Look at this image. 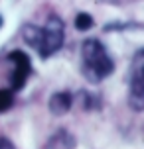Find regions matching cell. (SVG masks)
<instances>
[{
	"mask_svg": "<svg viewBox=\"0 0 144 149\" xmlns=\"http://www.w3.org/2000/svg\"><path fill=\"white\" fill-rule=\"evenodd\" d=\"M22 37L32 49H36V53L42 59H46L61 49L63 37H65V26L61 18L49 16L44 26H32V24L24 26Z\"/></svg>",
	"mask_w": 144,
	"mask_h": 149,
	"instance_id": "cell-1",
	"label": "cell"
},
{
	"mask_svg": "<svg viewBox=\"0 0 144 149\" xmlns=\"http://www.w3.org/2000/svg\"><path fill=\"white\" fill-rule=\"evenodd\" d=\"M81 71L85 79L93 84L105 81L107 77L114 73V61L111 59L105 45L95 37H89L83 41L81 47Z\"/></svg>",
	"mask_w": 144,
	"mask_h": 149,
	"instance_id": "cell-2",
	"label": "cell"
},
{
	"mask_svg": "<svg viewBox=\"0 0 144 149\" xmlns=\"http://www.w3.org/2000/svg\"><path fill=\"white\" fill-rule=\"evenodd\" d=\"M130 88V102H142L144 100V49H138L132 57L126 77Z\"/></svg>",
	"mask_w": 144,
	"mask_h": 149,
	"instance_id": "cell-3",
	"label": "cell"
},
{
	"mask_svg": "<svg viewBox=\"0 0 144 149\" xmlns=\"http://www.w3.org/2000/svg\"><path fill=\"white\" fill-rule=\"evenodd\" d=\"M8 59L14 63V73H12V79H10V90L18 92V90L24 88V84H26V81H28V77L32 73V61L20 49L12 51L8 55Z\"/></svg>",
	"mask_w": 144,
	"mask_h": 149,
	"instance_id": "cell-4",
	"label": "cell"
},
{
	"mask_svg": "<svg viewBox=\"0 0 144 149\" xmlns=\"http://www.w3.org/2000/svg\"><path fill=\"white\" fill-rule=\"evenodd\" d=\"M75 147H77V137L65 127L55 130L53 135L44 145V149H75Z\"/></svg>",
	"mask_w": 144,
	"mask_h": 149,
	"instance_id": "cell-5",
	"label": "cell"
},
{
	"mask_svg": "<svg viewBox=\"0 0 144 149\" xmlns=\"http://www.w3.org/2000/svg\"><path fill=\"white\" fill-rule=\"evenodd\" d=\"M71 106H73V96H71V92H65V90L52 94L49 102H47V108L53 116H65L71 110Z\"/></svg>",
	"mask_w": 144,
	"mask_h": 149,
	"instance_id": "cell-6",
	"label": "cell"
},
{
	"mask_svg": "<svg viewBox=\"0 0 144 149\" xmlns=\"http://www.w3.org/2000/svg\"><path fill=\"white\" fill-rule=\"evenodd\" d=\"M93 16H89L87 12H79V14L75 16V28L79 31H87L93 28Z\"/></svg>",
	"mask_w": 144,
	"mask_h": 149,
	"instance_id": "cell-7",
	"label": "cell"
},
{
	"mask_svg": "<svg viewBox=\"0 0 144 149\" xmlns=\"http://www.w3.org/2000/svg\"><path fill=\"white\" fill-rule=\"evenodd\" d=\"M12 102H14V92L12 90H6V88H0V114L10 110Z\"/></svg>",
	"mask_w": 144,
	"mask_h": 149,
	"instance_id": "cell-8",
	"label": "cell"
},
{
	"mask_svg": "<svg viewBox=\"0 0 144 149\" xmlns=\"http://www.w3.org/2000/svg\"><path fill=\"white\" fill-rule=\"evenodd\" d=\"M0 149H16L14 143L10 141L8 137H4V135H0Z\"/></svg>",
	"mask_w": 144,
	"mask_h": 149,
	"instance_id": "cell-9",
	"label": "cell"
},
{
	"mask_svg": "<svg viewBox=\"0 0 144 149\" xmlns=\"http://www.w3.org/2000/svg\"><path fill=\"white\" fill-rule=\"evenodd\" d=\"M2 26H4V18L0 16V28H2Z\"/></svg>",
	"mask_w": 144,
	"mask_h": 149,
	"instance_id": "cell-10",
	"label": "cell"
}]
</instances>
